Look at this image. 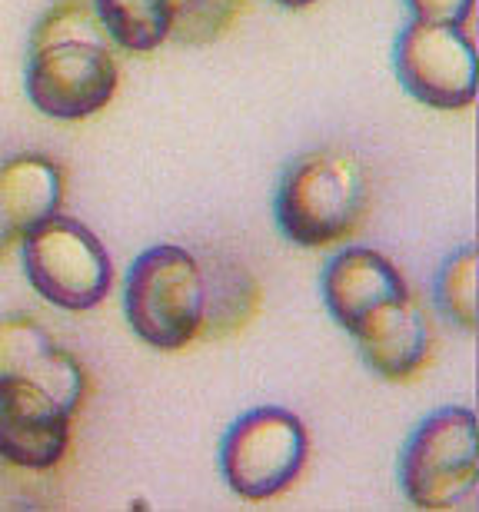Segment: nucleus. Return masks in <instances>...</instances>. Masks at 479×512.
I'll list each match as a JSON object with an SVG mask.
<instances>
[{"mask_svg":"<svg viewBox=\"0 0 479 512\" xmlns=\"http://www.w3.org/2000/svg\"><path fill=\"white\" fill-rule=\"evenodd\" d=\"M370 187L360 160L346 150H310L283 170L273 213L290 243L307 250L333 247L363 227Z\"/></svg>","mask_w":479,"mask_h":512,"instance_id":"nucleus-2","label":"nucleus"},{"mask_svg":"<svg viewBox=\"0 0 479 512\" xmlns=\"http://www.w3.org/2000/svg\"><path fill=\"white\" fill-rule=\"evenodd\" d=\"M24 84L40 114L67 124L100 114L114 100L120 67L87 0H64L34 27Z\"/></svg>","mask_w":479,"mask_h":512,"instance_id":"nucleus-1","label":"nucleus"},{"mask_svg":"<svg viewBox=\"0 0 479 512\" xmlns=\"http://www.w3.org/2000/svg\"><path fill=\"white\" fill-rule=\"evenodd\" d=\"M20 260L30 286L70 313L94 310L114 286L107 247L94 230L64 213H54L20 237Z\"/></svg>","mask_w":479,"mask_h":512,"instance_id":"nucleus-4","label":"nucleus"},{"mask_svg":"<svg viewBox=\"0 0 479 512\" xmlns=\"http://www.w3.org/2000/svg\"><path fill=\"white\" fill-rule=\"evenodd\" d=\"M240 7L243 0H193V4L173 10L170 37L190 40V44L213 40L223 27H230L240 17Z\"/></svg>","mask_w":479,"mask_h":512,"instance_id":"nucleus-16","label":"nucleus"},{"mask_svg":"<svg viewBox=\"0 0 479 512\" xmlns=\"http://www.w3.org/2000/svg\"><path fill=\"white\" fill-rule=\"evenodd\" d=\"M403 90L433 110H466L476 100V44L466 27L410 20L393 50Z\"/></svg>","mask_w":479,"mask_h":512,"instance_id":"nucleus-7","label":"nucleus"},{"mask_svg":"<svg viewBox=\"0 0 479 512\" xmlns=\"http://www.w3.org/2000/svg\"><path fill=\"white\" fill-rule=\"evenodd\" d=\"M203 273V320L200 336L220 340L247 326L260 310V283L247 263L230 253H207L200 260Z\"/></svg>","mask_w":479,"mask_h":512,"instance_id":"nucleus-12","label":"nucleus"},{"mask_svg":"<svg viewBox=\"0 0 479 512\" xmlns=\"http://www.w3.org/2000/svg\"><path fill=\"white\" fill-rule=\"evenodd\" d=\"M320 290L330 316L353 336L376 306L410 293V286L390 256L366 247H346L326 263Z\"/></svg>","mask_w":479,"mask_h":512,"instance_id":"nucleus-11","label":"nucleus"},{"mask_svg":"<svg viewBox=\"0 0 479 512\" xmlns=\"http://www.w3.org/2000/svg\"><path fill=\"white\" fill-rule=\"evenodd\" d=\"M436 303L443 316L463 333L476 330V250L463 247L446 256L436 273Z\"/></svg>","mask_w":479,"mask_h":512,"instance_id":"nucleus-15","label":"nucleus"},{"mask_svg":"<svg viewBox=\"0 0 479 512\" xmlns=\"http://www.w3.org/2000/svg\"><path fill=\"white\" fill-rule=\"evenodd\" d=\"M124 310L134 333L154 350H183L200 336V260L177 243H160L134 260L124 283Z\"/></svg>","mask_w":479,"mask_h":512,"instance_id":"nucleus-3","label":"nucleus"},{"mask_svg":"<svg viewBox=\"0 0 479 512\" xmlns=\"http://www.w3.org/2000/svg\"><path fill=\"white\" fill-rule=\"evenodd\" d=\"M64 193V167L44 153H14V157L0 160V197H4L17 237L60 213Z\"/></svg>","mask_w":479,"mask_h":512,"instance_id":"nucleus-13","label":"nucleus"},{"mask_svg":"<svg viewBox=\"0 0 479 512\" xmlns=\"http://www.w3.org/2000/svg\"><path fill=\"white\" fill-rule=\"evenodd\" d=\"M90 10L107 40L130 54H150L173 30L170 0H90Z\"/></svg>","mask_w":479,"mask_h":512,"instance_id":"nucleus-14","label":"nucleus"},{"mask_svg":"<svg viewBox=\"0 0 479 512\" xmlns=\"http://www.w3.org/2000/svg\"><path fill=\"white\" fill-rule=\"evenodd\" d=\"M416 20H433V24H456L470 27L476 0H403Z\"/></svg>","mask_w":479,"mask_h":512,"instance_id":"nucleus-17","label":"nucleus"},{"mask_svg":"<svg viewBox=\"0 0 479 512\" xmlns=\"http://www.w3.org/2000/svg\"><path fill=\"white\" fill-rule=\"evenodd\" d=\"M479 483V436L470 409H440L413 429L400 456V486L416 509H456Z\"/></svg>","mask_w":479,"mask_h":512,"instance_id":"nucleus-6","label":"nucleus"},{"mask_svg":"<svg viewBox=\"0 0 479 512\" xmlns=\"http://www.w3.org/2000/svg\"><path fill=\"white\" fill-rule=\"evenodd\" d=\"M0 376H17L54 396L70 416L87 399V370L74 353H67L44 323L27 313H14L0 320Z\"/></svg>","mask_w":479,"mask_h":512,"instance_id":"nucleus-9","label":"nucleus"},{"mask_svg":"<svg viewBox=\"0 0 479 512\" xmlns=\"http://www.w3.org/2000/svg\"><path fill=\"white\" fill-rule=\"evenodd\" d=\"M20 237L14 230V223H10V213L4 207V197H0V263H4V256L10 253V247H14Z\"/></svg>","mask_w":479,"mask_h":512,"instance_id":"nucleus-18","label":"nucleus"},{"mask_svg":"<svg viewBox=\"0 0 479 512\" xmlns=\"http://www.w3.org/2000/svg\"><path fill=\"white\" fill-rule=\"evenodd\" d=\"M310 456V433L297 413L260 406L243 413L220 443V473L250 503L273 499L297 483Z\"/></svg>","mask_w":479,"mask_h":512,"instance_id":"nucleus-5","label":"nucleus"},{"mask_svg":"<svg viewBox=\"0 0 479 512\" xmlns=\"http://www.w3.org/2000/svg\"><path fill=\"white\" fill-rule=\"evenodd\" d=\"M70 416L44 389L0 376V459L30 473H47L70 446Z\"/></svg>","mask_w":479,"mask_h":512,"instance_id":"nucleus-8","label":"nucleus"},{"mask_svg":"<svg viewBox=\"0 0 479 512\" xmlns=\"http://www.w3.org/2000/svg\"><path fill=\"white\" fill-rule=\"evenodd\" d=\"M170 4H173V10H177V7H187V4H193V0H170Z\"/></svg>","mask_w":479,"mask_h":512,"instance_id":"nucleus-20","label":"nucleus"},{"mask_svg":"<svg viewBox=\"0 0 479 512\" xmlns=\"http://www.w3.org/2000/svg\"><path fill=\"white\" fill-rule=\"evenodd\" d=\"M353 340L373 373H380L383 380L403 383L413 380L430 363L433 326L420 300L413 293H403L376 306L360 323V330L353 333Z\"/></svg>","mask_w":479,"mask_h":512,"instance_id":"nucleus-10","label":"nucleus"},{"mask_svg":"<svg viewBox=\"0 0 479 512\" xmlns=\"http://www.w3.org/2000/svg\"><path fill=\"white\" fill-rule=\"evenodd\" d=\"M280 7H290V10H300V7H310L313 0H277Z\"/></svg>","mask_w":479,"mask_h":512,"instance_id":"nucleus-19","label":"nucleus"}]
</instances>
